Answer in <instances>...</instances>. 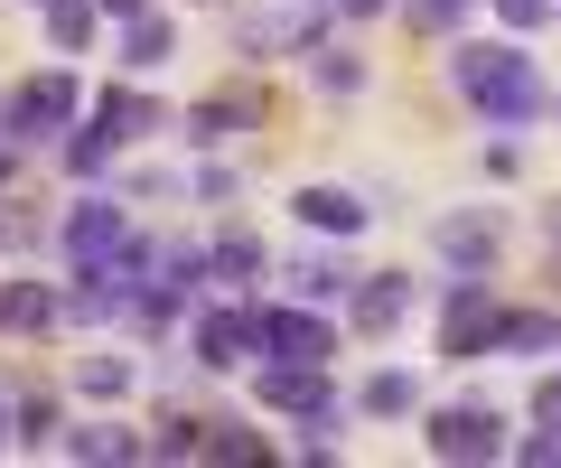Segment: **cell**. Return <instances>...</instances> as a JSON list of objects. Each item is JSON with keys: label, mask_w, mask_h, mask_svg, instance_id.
Listing matches in <instances>:
<instances>
[{"label": "cell", "mask_w": 561, "mask_h": 468, "mask_svg": "<svg viewBox=\"0 0 561 468\" xmlns=\"http://www.w3.org/2000/svg\"><path fill=\"white\" fill-rule=\"evenodd\" d=\"M103 160H113V132H66V169H76V179H103Z\"/></svg>", "instance_id": "cell-23"}, {"label": "cell", "mask_w": 561, "mask_h": 468, "mask_svg": "<svg viewBox=\"0 0 561 468\" xmlns=\"http://www.w3.org/2000/svg\"><path fill=\"white\" fill-rule=\"evenodd\" d=\"M76 76H66V66H47V76H28V84H10V103H0V132H10V141H57V132H76Z\"/></svg>", "instance_id": "cell-2"}, {"label": "cell", "mask_w": 561, "mask_h": 468, "mask_svg": "<svg viewBox=\"0 0 561 468\" xmlns=\"http://www.w3.org/2000/svg\"><path fill=\"white\" fill-rule=\"evenodd\" d=\"M478 0H412V28H431V38H449V28L468 20Z\"/></svg>", "instance_id": "cell-28"}, {"label": "cell", "mask_w": 561, "mask_h": 468, "mask_svg": "<svg viewBox=\"0 0 561 468\" xmlns=\"http://www.w3.org/2000/svg\"><path fill=\"white\" fill-rule=\"evenodd\" d=\"M253 356H272V366H328L337 356V328L319 319V300L253 309Z\"/></svg>", "instance_id": "cell-3"}, {"label": "cell", "mask_w": 561, "mask_h": 468, "mask_svg": "<svg viewBox=\"0 0 561 468\" xmlns=\"http://www.w3.org/2000/svg\"><path fill=\"white\" fill-rule=\"evenodd\" d=\"M534 431H542V441H561V375L534 393Z\"/></svg>", "instance_id": "cell-29"}, {"label": "cell", "mask_w": 561, "mask_h": 468, "mask_svg": "<svg viewBox=\"0 0 561 468\" xmlns=\"http://www.w3.org/2000/svg\"><path fill=\"white\" fill-rule=\"evenodd\" d=\"M47 319H57V290L28 282V272H10V282H0V328H10V338H38Z\"/></svg>", "instance_id": "cell-12"}, {"label": "cell", "mask_w": 561, "mask_h": 468, "mask_svg": "<svg viewBox=\"0 0 561 468\" xmlns=\"http://www.w3.org/2000/svg\"><path fill=\"white\" fill-rule=\"evenodd\" d=\"M94 10H113V20H131V10H150V0H94Z\"/></svg>", "instance_id": "cell-33"}, {"label": "cell", "mask_w": 561, "mask_h": 468, "mask_svg": "<svg viewBox=\"0 0 561 468\" xmlns=\"http://www.w3.org/2000/svg\"><path fill=\"white\" fill-rule=\"evenodd\" d=\"M300 225H309V235H356L365 197H356V187H300Z\"/></svg>", "instance_id": "cell-14"}, {"label": "cell", "mask_w": 561, "mask_h": 468, "mask_svg": "<svg viewBox=\"0 0 561 468\" xmlns=\"http://www.w3.org/2000/svg\"><path fill=\"white\" fill-rule=\"evenodd\" d=\"M496 319H505V309L486 300V282H449V309H440V356H496Z\"/></svg>", "instance_id": "cell-5"}, {"label": "cell", "mask_w": 561, "mask_h": 468, "mask_svg": "<svg viewBox=\"0 0 561 468\" xmlns=\"http://www.w3.org/2000/svg\"><path fill=\"white\" fill-rule=\"evenodd\" d=\"M309 84L319 94H365V57L356 47H309Z\"/></svg>", "instance_id": "cell-18"}, {"label": "cell", "mask_w": 561, "mask_h": 468, "mask_svg": "<svg viewBox=\"0 0 561 468\" xmlns=\"http://www.w3.org/2000/svg\"><path fill=\"white\" fill-rule=\"evenodd\" d=\"M253 123H262V103H253V94H206L197 113H187V141L216 150V141H234V132H253Z\"/></svg>", "instance_id": "cell-10"}, {"label": "cell", "mask_w": 561, "mask_h": 468, "mask_svg": "<svg viewBox=\"0 0 561 468\" xmlns=\"http://www.w3.org/2000/svg\"><path fill=\"white\" fill-rule=\"evenodd\" d=\"M10 431H20V441H47V431H57V403H47V393H10Z\"/></svg>", "instance_id": "cell-24"}, {"label": "cell", "mask_w": 561, "mask_h": 468, "mask_svg": "<svg viewBox=\"0 0 561 468\" xmlns=\"http://www.w3.org/2000/svg\"><path fill=\"white\" fill-rule=\"evenodd\" d=\"M440 263H459L468 282H486V263H496V225H486V216H440Z\"/></svg>", "instance_id": "cell-11"}, {"label": "cell", "mask_w": 561, "mask_h": 468, "mask_svg": "<svg viewBox=\"0 0 561 468\" xmlns=\"http://www.w3.org/2000/svg\"><path fill=\"white\" fill-rule=\"evenodd\" d=\"M197 431H206V422H187V412H160V441H150V459H197Z\"/></svg>", "instance_id": "cell-26"}, {"label": "cell", "mask_w": 561, "mask_h": 468, "mask_svg": "<svg viewBox=\"0 0 561 468\" xmlns=\"http://www.w3.org/2000/svg\"><path fill=\"white\" fill-rule=\"evenodd\" d=\"M346 282H356V272H346V263H328V253H309V263H290V290H300V300H337Z\"/></svg>", "instance_id": "cell-20"}, {"label": "cell", "mask_w": 561, "mask_h": 468, "mask_svg": "<svg viewBox=\"0 0 561 468\" xmlns=\"http://www.w3.org/2000/svg\"><path fill=\"white\" fill-rule=\"evenodd\" d=\"M20 179V141H10V132H0V187Z\"/></svg>", "instance_id": "cell-31"}, {"label": "cell", "mask_w": 561, "mask_h": 468, "mask_svg": "<svg viewBox=\"0 0 561 468\" xmlns=\"http://www.w3.org/2000/svg\"><path fill=\"white\" fill-rule=\"evenodd\" d=\"M76 385L94 393V403H113V393L131 385V366H122V356H84V366H76Z\"/></svg>", "instance_id": "cell-25"}, {"label": "cell", "mask_w": 561, "mask_h": 468, "mask_svg": "<svg viewBox=\"0 0 561 468\" xmlns=\"http://www.w3.org/2000/svg\"><path fill=\"white\" fill-rule=\"evenodd\" d=\"M197 459H262V441L225 422V431H197Z\"/></svg>", "instance_id": "cell-27"}, {"label": "cell", "mask_w": 561, "mask_h": 468, "mask_svg": "<svg viewBox=\"0 0 561 468\" xmlns=\"http://www.w3.org/2000/svg\"><path fill=\"white\" fill-rule=\"evenodd\" d=\"M496 20L505 28H542V0H496Z\"/></svg>", "instance_id": "cell-30"}, {"label": "cell", "mask_w": 561, "mask_h": 468, "mask_svg": "<svg viewBox=\"0 0 561 468\" xmlns=\"http://www.w3.org/2000/svg\"><path fill=\"white\" fill-rule=\"evenodd\" d=\"M187 346H197V366H206V375H234L243 356H253V309H243V300L206 309V319H197V338H187Z\"/></svg>", "instance_id": "cell-8"}, {"label": "cell", "mask_w": 561, "mask_h": 468, "mask_svg": "<svg viewBox=\"0 0 561 468\" xmlns=\"http://www.w3.org/2000/svg\"><path fill=\"white\" fill-rule=\"evenodd\" d=\"M552 346H561L552 309H505V319H496V356H552Z\"/></svg>", "instance_id": "cell-15"}, {"label": "cell", "mask_w": 561, "mask_h": 468, "mask_svg": "<svg viewBox=\"0 0 561 468\" xmlns=\"http://www.w3.org/2000/svg\"><path fill=\"white\" fill-rule=\"evenodd\" d=\"M449 84H459L478 113H496V123H534L542 103H552L542 66L524 57V47H505V38H468L459 57H449Z\"/></svg>", "instance_id": "cell-1"}, {"label": "cell", "mask_w": 561, "mask_h": 468, "mask_svg": "<svg viewBox=\"0 0 561 468\" xmlns=\"http://www.w3.org/2000/svg\"><path fill=\"white\" fill-rule=\"evenodd\" d=\"M337 10L346 20H375V10H393V0H337Z\"/></svg>", "instance_id": "cell-32"}, {"label": "cell", "mask_w": 561, "mask_h": 468, "mask_svg": "<svg viewBox=\"0 0 561 468\" xmlns=\"http://www.w3.org/2000/svg\"><path fill=\"white\" fill-rule=\"evenodd\" d=\"M66 459H150V441H131V431H66Z\"/></svg>", "instance_id": "cell-19"}, {"label": "cell", "mask_w": 561, "mask_h": 468, "mask_svg": "<svg viewBox=\"0 0 561 468\" xmlns=\"http://www.w3.org/2000/svg\"><path fill=\"white\" fill-rule=\"evenodd\" d=\"M122 57L131 66H169L179 57V28H169L160 10H131V20H122Z\"/></svg>", "instance_id": "cell-16"}, {"label": "cell", "mask_w": 561, "mask_h": 468, "mask_svg": "<svg viewBox=\"0 0 561 468\" xmlns=\"http://www.w3.org/2000/svg\"><path fill=\"white\" fill-rule=\"evenodd\" d=\"M542 235H552V253H561V206H552V216H542Z\"/></svg>", "instance_id": "cell-34"}, {"label": "cell", "mask_w": 561, "mask_h": 468, "mask_svg": "<svg viewBox=\"0 0 561 468\" xmlns=\"http://www.w3.org/2000/svg\"><path fill=\"white\" fill-rule=\"evenodd\" d=\"M319 47V0H280L243 20V57H309Z\"/></svg>", "instance_id": "cell-7"}, {"label": "cell", "mask_w": 561, "mask_h": 468, "mask_svg": "<svg viewBox=\"0 0 561 468\" xmlns=\"http://www.w3.org/2000/svg\"><path fill=\"white\" fill-rule=\"evenodd\" d=\"M346 300H356V328H365V338H393V328L412 319V282H402V272H356Z\"/></svg>", "instance_id": "cell-9"}, {"label": "cell", "mask_w": 561, "mask_h": 468, "mask_svg": "<svg viewBox=\"0 0 561 468\" xmlns=\"http://www.w3.org/2000/svg\"><path fill=\"white\" fill-rule=\"evenodd\" d=\"M206 272H216V282H253V272H262V244H253V235H243V225H225V235H216V244H206Z\"/></svg>", "instance_id": "cell-17"}, {"label": "cell", "mask_w": 561, "mask_h": 468, "mask_svg": "<svg viewBox=\"0 0 561 468\" xmlns=\"http://www.w3.org/2000/svg\"><path fill=\"white\" fill-rule=\"evenodd\" d=\"M412 403H421V385L402 366H383L375 385H365V412H375V422H393V412H412Z\"/></svg>", "instance_id": "cell-21"}, {"label": "cell", "mask_w": 561, "mask_h": 468, "mask_svg": "<svg viewBox=\"0 0 561 468\" xmlns=\"http://www.w3.org/2000/svg\"><path fill=\"white\" fill-rule=\"evenodd\" d=\"M94 123L113 132V141H150V132H169V103H150V94H94Z\"/></svg>", "instance_id": "cell-13"}, {"label": "cell", "mask_w": 561, "mask_h": 468, "mask_svg": "<svg viewBox=\"0 0 561 468\" xmlns=\"http://www.w3.org/2000/svg\"><path fill=\"white\" fill-rule=\"evenodd\" d=\"M0 449H10V393H0Z\"/></svg>", "instance_id": "cell-35"}, {"label": "cell", "mask_w": 561, "mask_h": 468, "mask_svg": "<svg viewBox=\"0 0 561 468\" xmlns=\"http://www.w3.org/2000/svg\"><path fill=\"white\" fill-rule=\"evenodd\" d=\"M47 38L84 47V38H94V0H47Z\"/></svg>", "instance_id": "cell-22"}, {"label": "cell", "mask_w": 561, "mask_h": 468, "mask_svg": "<svg viewBox=\"0 0 561 468\" xmlns=\"http://www.w3.org/2000/svg\"><path fill=\"white\" fill-rule=\"evenodd\" d=\"M319 10H328V0H319Z\"/></svg>", "instance_id": "cell-36"}, {"label": "cell", "mask_w": 561, "mask_h": 468, "mask_svg": "<svg viewBox=\"0 0 561 468\" xmlns=\"http://www.w3.org/2000/svg\"><path fill=\"white\" fill-rule=\"evenodd\" d=\"M38 10H47V0H38Z\"/></svg>", "instance_id": "cell-37"}, {"label": "cell", "mask_w": 561, "mask_h": 468, "mask_svg": "<svg viewBox=\"0 0 561 468\" xmlns=\"http://www.w3.org/2000/svg\"><path fill=\"white\" fill-rule=\"evenodd\" d=\"M57 244H66V263H76V272H94V263H113V253L131 244V216H122L113 197H84L76 216H66V235H57Z\"/></svg>", "instance_id": "cell-6"}, {"label": "cell", "mask_w": 561, "mask_h": 468, "mask_svg": "<svg viewBox=\"0 0 561 468\" xmlns=\"http://www.w3.org/2000/svg\"><path fill=\"white\" fill-rule=\"evenodd\" d=\"M431 459H505L496 403H440L431 412Z\"/></svg>", "instance_id": "cell-4"}]
</instances>
